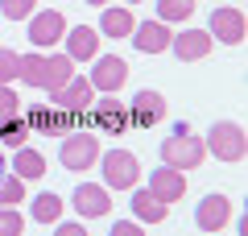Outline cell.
Segmentation results:
<instances>
[{"label":"cell","mask_w":248,"mask_h":236,"mask_svg":"<svg viewBox=\"0 0 248 236\" xmlns=\"http://www.w3.org/2000/svg\"><path fill=\"white\" fill-rule=\"evenodd\" d=\"M170 50H174V58L178 62H203L207 54L215 50V42H211V34L207 29H178L174 37H170Z\"/></svg>","instance_id":"10"},{"label":"cell","mask_w":248,"mask_h":236,"mask_svg":"<svg viewBox=\"0 0 248 236\" xmlns=\"http://www.w3.org/2000/svg\"><path fill=\"white\" fill-rule=\"evenodd\" d=\"M71 207H75L79 219H99V216L112 211V195H108V186H99V183H79L71 191Z\"/></svg>","instance_id":"9"},{"label":"cell","mask_w":248,"mask_h":236,"mask_svg":"<svg viewBox=\"0 0 248 236\" xmlns=\"http://www.w3.org/2000/svg\"><path fill=\"white\" fill-rule=\"evenodd\" d=\"M79 124L91 133H124V129H133V116H128V104H120L116 96H104L95 100V112H79Z\"/></svg>","instance_id":"5"},{"label":"cell","mask_w":248,"mask_h":236,"mask_svg":"<svg viewBox=\"0 0 248 236\" xmlns=\"http://www.w3.org/2000/svg\"><path fill=\"white\" fill-rule=\"evenodd\" d=\"M203 157H207L203 137H195L186 124H178V129L161 141V166H170V170H182V174L186 170H199Z\"/></svg>","instance_id":"1"},{"label":"cell","mask_w":248,"mask_h":236,"mask_svg":"<svg viewBox=\"0 0 248 236\" xmlns=\"http://www.w3.org/2000/svg\"><path fill=\"white\" fill-rule=\"evenodd\" d=\"M137 17L128 4H104V13H99V37H116V42H124V37L133 34Z\"/></svg>","instance_id":"19"},{"label":"cell","mask_w":248,"mask_h":236,"mask_svg":"<svg viewBox=\"0 0 248 236\" xmlns=\"http://www.w3.org/2000/svg\"><path fill=\"white\" fill-rule=\"evenodd\" d=\"M124 79H128V62L120 58V54H95L91 58V91H99V96H116V91L124 87Z\"/></svg>","instance_id":"6"},{"label":"cell","mask_w":248,"mask_h":236,"mask_svg":"<svg viewBox=\"0 0 248 236\" xmlns=\"http://www.w3.org/2000/svg\"><path fill=\"white\" fill-rule=\"evenodd\" d=\"M42 75H46V50H33V54H25V58H21V70H17V79L25 83V87H37V91H42Z\"/></svg>","instance_id":"23"},{"label":"cell","mask_w":248,"mask_h":236,"mask_svg":"<svg viewBox=\"0 0 248 236\" xmlns=\"http://www.w3.org/2000/svg\"><path fill=\"white\" fill-rule=\"evenodd\" d=\"M108 236H145V228L137 224V219H116V224H112V232H108Z\"/></svg>","instance_id":"32"},{"label":"cell","mask_w":248,"mask_h":236,"mask_svg":"<svg viewBox=\"0 0 248 236\" xmlns=\"http://www.w3.org/2000/svg\"><path fill=\"white\" fill-rule=\"evenodd\" d=\"M128 37H133V46H137L141 54H166V50H170V37H174V29H170L166 21L153 17V21H137Z\"/></svg>","instance_id":"14"},{"label":"cell","mask_w":248,"mask_h":236,"mask_svg":"<svg viewBox=\"0 0 248 236\" xmlns=\"http://www.w3.org/2000/svg\"><path fill=\"white\" fill-rule=\"evenodd\" d=\"M149 191L161 203H178V199H186V174L182 170H170V166L149 170Z\"/></svg>","instance_id":"18"},{"label":"cell","mask_w":248,"mask_h":236,"mask_svg":"<svg viewBox=\"0 0 248 236\" xmlns=\"http://www.w3.org/2000/svg\"><path fill=\"white\" fill-rule=\"evenodd\" d=\"M75 79V62L66 54H46V75H42V91H58L62 83Z\"/></svg>","instance_id":"22"},{"label":"cell","mask_w":248,"mask_h":236,"mask_svg":"<svg viewBox=\"0 0 248 236\" xmlns=\"http://www.w3.org/2000/svg\"><path fill=\"white\" fill-rule=\"evenodd\" d=\"M62 42H66L62 54H66L71 62H91L99 54V42H104V37H99V29H91V25H71Z\"/></svg>","instance_id":"16"},{"label":"cell","mask_w":248,"mask_h":236,"mask_svg":"<svg viewBox=\"0 0 248 236\" xmlns=\"http://www.w3.org/2000/svg\"><path fill=\"white\" fill-rule=\"evenodd\" d=\"M17 70H21V54L9 50V46H0V83L13 87V83H17Z\"/></svg>","instance_id":"28"},{"label":"cell","mask_w":248,"mask_h":236,"mask_svg":"<svg viewBox=\"0 0 248 236\" xmlns=\"http://www.w3.org/2000/svg\"><path fill=\"white\" fill-rule=\"evenodd\" d=\"M54 236H87V228H83V219H58Z\"/></svg>","instance_id":"31"},{"label":"cell","mask_w":248,"mask_h":236,"mask_svg":"<svg viewBox=\"0 0 248 236\" xmlns=\"http://www.w3.org/2000/svg\"><path fill=\"white\" fill-rule=\"evenodd\" d=\"M211 236H215V232H211Z\"/></svg>","instance_id":"36"},{"label":"cell","mask_w":248,"mask_h":236,"mask_svg":"<svg viewBox=\"0 0 248 236\" xmlns=\"http://www.w3.org/2000/svg\"><path fill=\"white\" fill-rule=\"evenodd\" d=\"M207 34H211V42L240 46L244 34H248V21H244V13H240L236 4H219V9L211 13V21H207Z\"/></svg>","instance_id":"8"},{"label":"cell","mask_w":248,"mask_h":236,"mask_svg":"<svg viewBox=\"0 0 248 236\" xmlns=\"http://www.w3.org/2000/svg\"><path fill=\"white\" fill-rule=\"evenodd\" d=\"M9 116H21V96L0 83V120H9Z\"/></svg>","instance_id":"30"},{"label":"cell","mask_w":248,"mask_h":236,"mask_svg":"<svg viewBox=\"0 0 248 236\" xmlns=\"http://www.w3.org/2000/svg\"><path fill=\"white\" fill-rule=\"evenodd\" d=\"M25 232V216L17 207H0V236H21Z\"/></svg>","instance_id":"29"},{"label":"cell","mask_w":248,"mask_h":236,"mask_svg":"<svg viewBox=\"0 0 248 236\" xmlns=\"http://www.w3.org/2000/svg\"><path fill=\"white\" fill-rule=\"evenodd\" d=\"M87 4H108V0H87Z\"/></svg>","instance_id":"35"},{"label":"cell","mask_w":248,"mask_h":236,"mask_svg":"<svg viewBox=\"0 0 248 236\" xmlns=\"http://www.w3.org/2000/svg\"><path fill=\"white\" fill-rule=\"evenodd\" d=\"M99 137L91 129H71L62 133V145H58V162L62 170H71V174H83V170H91L99 162Z\"/></svg>","instance_id":"2"},{"label":"cell","mask_w":248,"mask_h":236,"mask_svg":"<svg viewBox=\"0 0 248 236\" xmlns=\"http://www.w3.org/2000/svg\"><path fill=\"white\" fill-rule=\"evenodd\" d=\"M95 104V91H91L87 75H75L71 83H62L58 91H50V108H62V112H87Z\"/></svg>","instance_id":"12"},{"label":"cell","mask_w":248,"mask_h":236,"mask_svg":"<svg viewBox=\"0 0 248 236\" xmlns=\"http://www.w3.org/2000/svg\"><path fill=\"white\" fill-rule=\"evenodd\" d=\"M199 9V0H157V21L174 25V21H190Z\"/></svg>","instance_id":"25"},{"label":"cell","mask_w":248,"mask_h":236,"mask_svg":"<svg viewBox=\"0 0 248 236\" xmlns=\"http://www.w3.org/2000/svg\"><path fill=\"white\" fill-rule=\"evenodd\" d=\"M66 29H71V21L62 17L58 9H37L29 17V42H33V50H54L66 37Z\"/></svg>","instance_id":"7"},{"label":"cell","mask_w":248,"mask_h":236,"mask_svg":"<svg viewBox=\"0 0 248 236\" xmlns=\"http://www.w3.org/2000/svg\"><path fill=\"white\" fill-rule=\"evenodd\" d=\"M62 211H66V199H62L58 191H42V195H33L29 199V219L33 224H58L62 219Z\"/></svg>","instance_id":"20"},{"label":"cell","mask_w":248,"mask_h":236,"mask_svg":"<svg viewBox=\"0 0 248 236\" xmlns=\"http://www.w3.org/2000/svg\"><path fill=\"white\" fill-rule=\"evenodd\" d=\"M128 207H133V219H137V224H161V219L170 216V203H161L149 186H133Z\"/></svg>","instance_id":"17"},{"label":"cell","mask_w":248,"mask_h":236,"mask_svg":"<svg viewBox=\"0 0 248 236\" xmlns=\"http://www.w3.org/2000/svg\"><path fill=\"white\" fill-rule=\"evenodd\" d=\"M9 170L21 178V183H37V178L46 174V153L33 149V145H21L17 153H13V166Z\"/></svg>","instance_id":"21"},{"label":"cell","mask_w":248,"mask_h":236,"mask_svg":"<svg viewBox=\"0 0 248 236\" xmlns=\"http://www.w3.org/2000/svg\"><path fill=\"white\" fill-rule=\"evenodd\" d=\"M0 166H4V145H0Z\"/></svg>","instance_id":"34"},{"label":"cell","mask_w":248,"mask_h":236,"mask_svg":"<svg viewBox=\"0 0 248 236\" xmlns=\"http://www.w3.org/2000/svg\"><path fill=\"white\" fill-rule=\"evenodd\" d=\"M25 137H33V133H29V124L21 120V116H9V120H0V145L21 149V145H25Z\"/></svg>","instance_id":"26"},{"label":"cell","mask_w":248,"mask_h":236,"mask_svg":"<svg viewBox=\"0 0 248 236\" xmlns=\"http://www.w3.org/2000/svg\"><path fill=\"white\" fill-rule=\"evenodd\" d=\"M203 145H207V153L219 157V162H244V153H248L244 124H236V120H215L211 129H207Z\"/></svg>","instance_id":"4"},{"label":"cell","mask_w":248,"mask_h":236,"mask_svg":"<svg viewBox=\"0 0 248 236\" xmlns=\"http://www.w3.org/2000/svg\"><path fill=\"white\" fill-rule=\"evenodd\" d=\"M37 13V0H0V17L4 21H29Z\"/></svg>","instance_id":"27"},{"label":"cell","mask_w":248,"mask_h":236,"mask_svg":"<svg viewBox=\"0 0 248 236\" xmlns=\"http://www.w3.org/2000/svg\"><path fill=\"white\" fill-rule=\"evenodd\" d=\"M17 203H25V183L9 166H0V207H17Z\"/></svg>","instance_id":"24"},{"label":"cell","mask_w":248,"mask_h":236,"mask_svg":"<svg viewBox=\"0 0 248 236\" xmlns=\"http://www.w3.org/2000/svg\"><path fill=\"white\" fill-rule=\"evenodd\" d=\"M120 4H141V0H120Z\"/></svg>","instance_id":"33"},{"label":"cell","mask_w":248,"mask_h":236,"mask_svg":"<svg viewBox=\"0 0 248 236\" xmlns=\"http://www.w3.org/2000/svg\"><path fill=\"white\" fill-rule=\"evenodd\" d=\"M166 96L161 91H137L133 104H128V116H133V129H157V120H166Z\"/></svg>","instance_id":"13"},{"label":"cell","mask_w":248,"mask_h":236,"mask_svg":"<svg viewBox=\"0 0 248 236\" xmlns=\"http://www.w3.org/2000/svg\"><path fill=\"white\" fill-rule=\"evenodd\" d=\"M25 124L29 133H71L79 129V112H62V108H33V112H25Z\"/></svg>","instance_id":"15"},{"label":"cell","mask_w":248,"mask_h":236,"mask_svg":"<svg viewBox=\"0 0 248 236\" xmlns=\"http://www.w3.org/2000/svg\"><path fill=\"white\" fill-rule=\"evenodd\" d=\"M95 166L104 170L108 191H133V186H141V162H137L133 149H104Z\"/></svg>","instance_id":"3"},{"label":"cell","mask_w":248,"mask_h":236,"mask_svg":"<svg viewBox=\"0 0 248 236\" xmlns=\"http://www.w3.org/2000/svg\"><path fill=\"white\" fill-rule=\"evenodd\" d=\"M232 224V199L228 195H203L195 207V228L199 232H223Z\"/></svg>","instance_id":"11"}]
</instances>
